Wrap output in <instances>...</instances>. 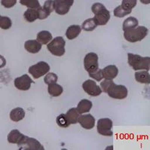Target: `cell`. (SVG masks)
Segmentation results:
<instances>
[{
    "label": "cell",
    "instance_id": "6da1fadb",
    "mask_svg": "<svg viewBox=\"0 0 150 150\" xmlns=\"http://www.w3.org/2000/svg\"><path fill=\"white\" fill-rule=\"evenodd\" d=\"M100 88L110 98L118 100H122L128 96V89L123 85H116L112 80L105 79L100 84Z\"/></svg>",
    "mask_w": 150,
    "mask_h": 150
},
{
    "label": "cell",
    "instance_id": "7a4b0ae2",
    "mask_svg": "<svg viewBox=\"0 0 150 150\" xmlns=\"http://www.w3.org/2000/svg\"><path fill=\"white\" fill-rule=\"evenodd\" d=\"M92 11L95 17L94 21L97 26H104L108 23L110 19V13L101 3H95L92 6Z\"/></svg>",
    "mask_w": 150,
    "mask_h": 150
},
{
    "label": "cell",
    "instance_id": "3957f363",
    "mask_svg": "<svg viewBox=\"0 0 150 150\" xmlns=\"http://www.w3.org/2000/svg\"><path fill=\"white\" fill-rule=\"evenodd\" d=\"M128 65L134 71L145 70L149 71L150 69V57H143L140 55L128 53Z\"/></svg>",
    "mask_w": 150,
    "mask_h": 150
},
{
    "label": "cell",
    "instance_id": "277c9868",
    "mask_svg": "<svg viewBox=\"0 0 150 150\" xmlns=\"http://www.w3.org/2000/svg\"><path fill=\"white\" fill-rule=\"evenodd\" d=\"M148 35V29L145 26H137L133 29L124 31V38L126 41L135 43L144 39Z\"/></svg>",
    "mask_w": 150,
    "mask_h": 150
},
{
    "label": "cell",
    "instance_id": "5b68a950",
    "mask_svg": "<svg viewBox=\"0 0 150 150\" xmlns=\"http://www.w3.org/2000/svg\"><path fill=\"white\" fill-rule=\"evenodd\" d=\"M65 41L62 37H56L54 39H52L51 41L47 46V50L56 56H63L65 53Z\"/></svg>",
    "mask_w": 150,
    "mask_h": 150
},
{
    "label": "cell",
    "instance_id": "8992f818",
    "mask_svg": "<svg viewBox=\"0 0 150 150\" xmlns=\"http://www.w3.org/2000/svg\"><path fill=\"white\" fill-rule=\"evenodd\" d=\"M20 150H44L45 148L41 145L40 142L36 139L33 137H29L27 136H24L21 142L17 143Z\"/></svg>",
    "mask_w": 150,
    "mask_h": 150
},
{
    "label": "cell",
    "instance_id": "52a82bcc",
    "mask_svg": "<svg viewBox=\"0 0 150 150\" xmlns=\"http://www.w3.org/2000/svg\"><path fill=\"white\" fill-rule=\"evenodd\" d=\"M50 70V67L46 62L41 61L29 68V72L35 79H38L47 74Z\"/></svg>",
    "mask_w": 150,
    "mask_h": 150
},
{
    "label": "cell",
    "instance_id": "ba28073f",
    "mask_svg": "<svg viewBox=\"0 0 150 150\" xmlns=\"http://www.w3.org/2000/svg\"><path fill=\"white\" fill-rule=\"evenodd\" d=\"M86 71L89 74H92L99 69L98 56L95 53H89L86 55L83 60Z\"/></svg>",
    "mask_w": 150,
    "mask_h": 150
},
{
    "label": "cell",
    "instance_id": "9c48e42d",
    "mask_svg": "<svg viewBox=\"0 0 150 150\" xmlns=\"http://www.w3.org/2000/svg\"><path fill=\"white\" fill-rule=\"evenodd\" d=\"M112 122L110 119H100L97 122V131L102 136L111 137L112 135Z\"/></svg>",
    "mask_w": 150,
    "mask_h": 150
},
{
    "label": "cell",
    "instance_id": "30bf717a",
    "mask_svg": "<svg viewBox=\"0 0 150 150\" xmlns=\"http://www.w3.org/2000/svg\"><path fill=\"white\" fill-rule=\"evenodd\" d=\"M74 0H54V10L56 14L65 15L68 13Z\"/></svg>",
    "mask_w": 150,
    "mask_h": 150
},
{
    "label": "cell",
    "instance_id": "8fae6325",
    "mask_svg": "<svg viewBox=\"0 0 150 150\" xmlns=\"http://www.w3.org/2000/svg\"><path fill=\"white\" fill-rule=\"evenodd\" d=\"M83 90L86 92L89 96L92 97L100 96L102 92V90L99 86L96 84V83L92 80H87L83 83L82 85Z\"/></svg>",
    "mask_w": 150,
    "mask_h": 150
},
{
    "label": "cell",
    "instance_id": "7c38bea8",
    "mask_svg": "<svg viewBox=\"0 0 150 150\" xmlns=\"http://www.w3.org/2000/svg\"><path fill=\"white\" fill-rule=\"evenodd\" d=\"M33 80L29 75L24 74L21 77H17L14 80V86L17 89L21 91H27L30 89L31 85L33 83Z\"/></svg>",
    "mask_w": 150,
    "mask_h": 150
},
{
    "label": "cell",
    "instance_id": "4fadbf2b",
    "mask_svg": "<svg viewBox=\"0 0 150 150\" xmlns=\"http://www.w3.org/2000/svg\"><path fill=\"white\" fill-rule=\"evenodd\" d=\"M80 125L84 129L90 130L95 127L96 125V120L93 117V116L91 114L80 115L79 116L78 122Z\"/></svg>",
    "mask_w": 150,
    "mask_h": 150
},
{
    "label": "cell",
    "instance_id": "5bb4252c",
    "mask_svg": "<svg viewBox=\"0 0 150 150\" xmlns=\"http://www.w3.org/2000/svg\"><path fill=\"white\" fill-rule=\"evenodd\" d=\"M101 71H102L103 77L108 79V80H113L114 78H116L119 73L118 68L116 65H108Z\"/></svg>",
    "mask_w": 150,
    "mask_h": 150
},
{
    "label": "cell",
    "instance_id": "9a60e30c",
    "mask_svg": "<svg viewBox=\"0 0 150 150\" xmlns=\"http://www.w3.org/2000/svg\"><path fill=\"white\" fill-rule=\"evenodd\" d=\"M41 43H39L37 40H29L25 42L24 47L30 53H38L41 49Z\"/></svg>",
    "mask_w": 150,
    "mask_h": 150
},
{
    "label": "cell",
    "instance_id": "2e32d148",
    "mask_svg": "<svg viewBox=\"0 0 150 150\" xmlns=\"http://www.w3.org/2000/svg\"><path fill=\"white\" fill-rule=\"evenodd\" d=\"M25 111L21 108H16L12 110L10 112V119L11 121L18 122L23 120L25 117Z\"/></svg>",
    "mask_w": 150,
    "mask_h": 150
},
{
    "label": "cell",
    "instance_id": "e0dca14e",
    "mask_svg": "<svg viewBox=\"0 0 150 150\" xmlns=\"http://www.w3.org/2000/svg\"><path fill=\"white\" fill-rule=\"evenodd\" d=\"M81 33V27L78 25H71L67 29L65 35L69 40L75 39Z\"/></svg>",
    "mask_w": 150,
    "mask_h": 150
},
{
    "label": "cell",
    "instance_id": "ac0fdd59",
    "mask_svg": "<svg viewBox=\"0 0 150 150\" xmlns=\"http://www.w3.org/2000/svg\"><path fill=\"white\" fill-rule=\"evenodd\" d=\"M25 135L21 134L18 130L14 129L11 131L8 135V141L10 143L13 144H17L22 140Z\"/></svg>",
    "mask_w": 150,
    "mask_h": 150
},
{
    "label": "cell",
    "instance_id": "d6986e66",
    "mask_svg": "<svg viewBox=\"0 0 150 150\" xmlns=\"http://www.w3.org/2000/svg\"><path fill=\"white\" fill-rule=\"evenodd\" d=\"M92 108V102L87 99H83L78 103L77 107V110L80 114H83L85 112H88L90 111Z\"/></svg>",
    "mask_w": 150,
    "mask_h": 150
},
{
    "label": "cell",
    "instance_id": "ffe728a7",
    "mask_svg": "<svg viewBox=\"0 0 150 150\" xmlns=\"http://www.w3.org/2000/svg\"><path fill=\"white\" fill-rule=\"evenodd\" d=\"M135 80L137 82L143 84L150 83V75L147 71H137L135 73Z\"/></svg>",
    "mask_w": 150,
    "mask_h": 150
},
{
    "label": "cell",
    "instance_id": "44dd1931",
    "mask_svg": "<svg viewBox=\"0 0 150 150\" xmlns=\"http://www.w3.org/2000/svg\"><path fill=\"white\" fill-rule=\"evenodd\" d=\"M52 39V34L48 31H41L37 35V41L41 45H47Z\"/></svg>",
    "mask_w": 150,
    "mask_h": 150
},
{
    "label": "cell",
    "instance_id": "7402d4cb",
    "mask_svg": "<svg viewBox=\"0 0 150 150\" xmlns=\"http://www.w3.org/2000/svg\"><path fill=\"white\" fill-rule=\"evenodd\" d=\"M47 91L48 93L53 97H59L63 92V88L59 84L55 83L48 85Z\"/></svg>",
    "mask_w": 150,
    "mask_h": 150
},
{
    "label": "cell",
    "instance_id": "603a6c76",
    "mask_svg": "<svg viewBox=\"0 0 150 150\" xmlns=\"http://www.w3.org/2000/svg\"><path fill=\"white\" fill-rule=\"evenodd\" d=\"M65 115H66L67 119H68L70 124H77V122H78L79 116H80V113L77 111V108H71L70 110H68V111Z\"/></svg>",
    "mask_w": 150,
    "mask_h": 150
},
{
    "label": "cell",
    "instance_id": "cb8c5ba5",
    "mask_svg": "<svg viewBox=\"0 0 150 150\" xmlns=\"http://www.w3.org/2000/svg\"><path fill=\"white\" fill-rule=\"evenodd\" d=\"M139 22L137 21V19L135 18L134 17H129L124 21L123 22V25H122V29L123 31L128 30V29H133V28L137 27V26H138Z\"/></svg>",
    "mask_w": 150,
    "mask_h": 150
},
{
    "label": "cell",
    "instance_id": "d4e9b609",
    "mask_svg": "<svg viewBox=\"0 0 150 150\" xmlns=\"http://www.w3.org/2000/svg\"><path fill=\"white\" fill-rule=\"evenodd\" d=\"M24 18L29 23H33L38 19L37 9H31L29 8L24 12L23 14Z\"/></svg>",
    "mask_w": 150,
    "mask_h": 150
},
{
    "label": "cell",
    "instance_id": "484cf974",
    "mask_svg": "<svg viewBox=\"0 0 150 150\" xmlns=\"http://www.w3.org/2000/svg\"><path fill=\"white\" fill-rule=\"evenodd\" d=\"M97 24L96 23L95 21H94L93 18H89L87 19L82 24V29L84 31H87V32H91V31H93L94 29H96L97 27Z\"/></svg>",
    "mask_w": 150,
    "mask_h": 150
},
{
    "label": "cell",
    "instance_id": "4316f807",
    "mask_svg": "<svg viewBox=\"0 0 150 150\" xmlns=\"http://www.w3.org/2000/svg\"><path fill=\"white\" fill-rule=\"evenodd\" d=\"M20 3L31 9H37L40 7L38 0H20Z\"/></svg>",
    "mask_w": 150,
    "mask_h": 150
},
{
    "label": "cell",
    "instance_id": "83f0119b",
    "mask_svg": "<svg viewBox=\"0 0 150 150\" xmlns=\"http://www.w3.org/2000/svg\"><path fill=\"white\" fill-rule=\"evenodd\" d=\"M56 123L61 128H68L71 125L69 122H68V119H67L66 115L64 114V113H62L59 116H57V118H56Z\"/></svg>",
    "mask_w": 150,
    "mask_h": 150
},
{
    "label": "cell",
    "instance_id": "f1b7e54d",
    "mask_svg": "<svg viewBox=\"0 0 150 150\" xmlns=\"http://www.w3.org/2000/svg\"><path fill=\"white\" fill-rule=\"evenodd\" d=\"M12 26V21L8 17L0 15V28L5 30L9 29Z\"/></svg>",
    "mask_w": 150,
    "mask_h": 150
},
{
    "label": "cell",
    "instance_id": "f546056e",
    "mask_svg": "<svg viewBox=\"0 0 150 150\" xmlns=\"http://www.w3.org/2000/svg\"><path fill=\"white\" fill-rule=\"evenodd\" d=\"M131 11H132L126 10V9L123 8L121 5H120V6H118V7H116L114 9V11H113V14H114L115 17L122 18V17H124L125 16L128 15V14H131Z\"/></svg>",
    "mask_w": 150,
    "mask_h": 150
},
{
    "label": "cell",
    "instance_id": "4dcf8cb0",
    "mask_svg": "<svg viewBox=\"0 0 150 150\" xmlns=\"http://www.w3.org/2000/svg\"><path fill=\"white\" fill-rule=\"evenodd\" d=\"M57 80H58V76L54 73H49L45 74V79H44V81L46 84L47 85H50V84L55 83L57 82Z\"/></svg>",
    "mask_w": 150,
    "mask_h": 150
},
{
    "label": "cell",
    "instance_id": "1f68e13d",
    "mask_svg": "<svg viewBox=\"0 0 150 150\" xmlns=\"http://www.w3.org/2000/svg\"><path fill=\"white\" fill-rule=\"evenodd\" d=\"M137 0H122L121 6L126 10L132 11V9L137 5Z\"/></svg>",
    "mask_w": 150,
    "mask_h": 150
},
{
    "label": "cell",
    "instance_id": "d6a6232c",
    "mask_svg": "<svg viewBox=\"0 0 150 150\" xmlns=\"http://www.w3.org/2000/svg\"><path fill=\"white\" fill-rule=\"evenodd\" d=\"M37 13L38 19H39V20H45V19L47 18L50 14L44 8L41 7V6L38 8H37Z\"/></svg>",
    "mask_w": 150,
    "mask_h": 150
},
{
    "label": "cell",
    "instance_id": "836d02e7",
    "mask_svg": "<svg viewBox=\"0 0 150 150\" xmlns=\"http://www.w3.org/2000/svg\"><path fill=\"white\" fill-rule=\"evenodd\" d=\"M43 8L48 12L50 14H51L52 12L54 11V2L53 0H47L45 2Z\"/></svg>",
    "mask_w": 150,
    "mask_h": 150
},
{
    "label": "cell",
    "instance_id": "e575fe53",
    "mask_svg": "<svg viewBox=\"0 0 150 150\" xmlns=\"http://www.w3.org/2000/svg\"><path fill=\"white\" fill-rule=\"evenodd\" d=\"M89 77H92L94 80H96V81H101V80L104 78L102 74V71H101V69H100V68H99L97 71L94 72V73L92 74H89Z\"/></svg>",
    "mask_w": 150,
    "mask_h": 150
},
{
    "label": "cell",
    "instance_id": "d590c367",
    "mask_svg": "<svg viewBox=\"0 0 150 150\" xmlns=\"http://www.w3.org/2000/svg\"><path fill=\"white\" fill-rule=\"evenodd\" d=\"M17 3V0H1V4L5 8H11L14 7Z\"/></svg>",
    "mask_w": 150,
    "mask_h": 150
},
{
    "label": "cell",
    "instance_id": "8d00e7d4",
    "mask_svg": "<svg viewBox=\"0 0 150 150\" xmlns=\"http://www.w3.org/2000/svg\"><path fill=\"white\" fill-rule=\"evenodd\" d=\"M6 65V59H5L4 56L0 55V68H2Z\"/></svg>",
    "mask_w": 150,
    "mask_h": 150
},
{
    "label": "cell",
    "instance_id": "74e56055",
    "mask_svg": "<svg viewBox=\"0 0 150 150\" xmlns=\"http://www.w3.org/2000/svg\"><path fill=\"white\" fill-rule=\"evenodd\" d=\"M140 1L143 4H145V5H149L150 3V0H140Z\"/></svg>",
    "mask_w": 150,
    "mask_h": 150
}]
</instances>
